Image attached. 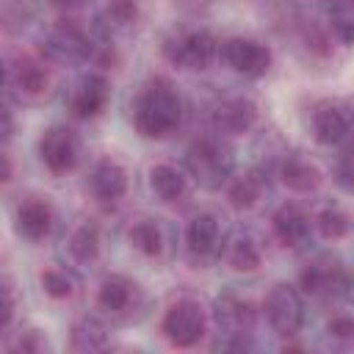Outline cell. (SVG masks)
Returning a JSON list of instances; mask_svg holds the SVG:
<instances>
[{
    "mask_svg": "<svg viewBox=\"0 0 354 354\" xmlns=\"http://www.w3.org/2000/svg\"><path fill=\"white\" fill-rule=\"evenodd\" d=\"M180 113H183V105H180V97L171 88V83L169 80H152L141 91L136 111H133V119H136V130L141 136L163 138L177 127Z\"/></svg>",
    "mask_w": 354,
    "mask_h": 354,
    "instance_id": "obj_1",
    "label": "cell"
},
{
    "mask_svg": "<svg viewBox=\"0 0 354 354\" xmlns=\"http://www.w3.org/2000/svg\"><path fill=\"white\" fill-rule=\"evenodd\" d=\"M232 149L224 147L221 141L216 138H205V141H196L188 155H185V166L191 171V177L205 185V188H218L230 171H232Z\"/></svg>",
    "mask_w": 354,
    "mask_h": 354,
    "instance_id": "obj_2",
    "label": "cell"
},
{
    "mask_svg": "<svg viewBox=\"0 0 354 354\" xmlns=\"http://www.w3.org/2000/svg\"><path fill=\"white\" fill-rule=\"evenodd\" d=\"M266 318L271 324V329L282 337H290L301 329L304 324V301H301V293L293 288V285H274L271 293L266 296Z\"/></svg>",
    "mask_w": 354,
    "mask_h": 354,
    "instance_id": "obj_3",
    "label": "cell"
},
{
    "mask_svg": "<svg viewBox=\"0 0 354 354\" xmlns=\"http://www.w3.org/2000/svg\"><path fill=\"white\" fill-rule=\"evenodd\" d=\"M91 44L83 33L80 25H75L72 19H58L44 36H41V53L47 61L55 64H75L83 61L88 55Z\"/></svg>",
    "mask_w": 354,
    "mask_h": 354,
    "instance_id": "obj_4",
    "label": "cell"
},
{
    "mask_svg": "<svg viewBox=\"0 0 354 354\" xmlns=\"http://www.w3.org/2000/svg\"><path fill=\"white\" fill-rule=\"evenodd\" d=\"M163 335L177 348H188V346L199 343V337L205 335L202 307L194 304V301H177V304H171L166 310V315H163Z\"/></svg>",
    "mask_w": 354,
    "mask_h": 354,
    "instance_id": "obj_5",
    "label": "cell"
},
{
    "mask_svg": "<svg viewBox=\"0 0 354 354\" xmlns=\"http://www.w3.org/2000/svg\"><path fill=\"white\" fill-rule=\"evenodd\" d=\"M39 155L47 169L53 171H69L77 163L80 147L69 127H50L39 141Z\"/></svg>",
    "mask_w": 354,
    "mask_h": 354,
    "instance_id": "obj_6",
    "label": "cell"
},
{
    "mask_svg": "<svg viewBox=\"0 0 354 354\" xmlns=\"http://www.w3.org/2000/svg\"><path fill=\"white\" fill-rule=\"evenodd\" d=\"M221 55L224 61L241 72V75H249V77H260L268 72L271 66V53L268 47L252 41V39H230L224 47H221Z\"/></svg>",
    "mask_w": 354,
    "mask_h": 354,
    "instance_id": "obj_7",
    "label": "cell"
},
{
    "mask_svg": "<svg viewBox=\"0 0 354 354\" xmlns=\"http://www.w3.org/2000/svg\"><path fill=\"white\" fill-rule=\"evenodd\" d=\"M216 39L207 30H194L169 44V58L183 69H205L216 58Z\"/></svg>",
    "mask_w": 354,
    "mask_h": 354,
    "instance_id": "obj_8",
    "label": "cell"
},
{
    "mask_svg": "<svg viewBox=\"0 0 354 354\" xmlns=\"http://www.w3.org/2000/svg\"><path fill=\"white\" fill-rule=\"evenodd\" d=\"M216 324L230 337H243V335H249L254 329L257 313H254L252 301L227 293V296H218L216 299Z\"/></svg>",
    "mask_w": 354,
    "mask_h": 354,
    "instance_id": "obj_9",
    "label": "cell"
},
{
    "mask_svg": "<svg viewBox=\"0 0 354 354\" xmlns=\"http://www.w3.org/2000/svg\"><path fill=\"white\" fill-rule=\"evenodd\" d=\"M254 119H257V105L246 97H230L213 108V127L224 136L246 133L254 124Z\"/></svg>",
    "mask_w": 354,
    "mask_h": 354,
    "instance_id": "obj_10",
    "label": "cell"
},
{
    "mask_svg": "<svg viewBox=\"0 0 354 354\" xmlns=\"http://www.w3.org/2000/svg\"><path fill=\"white\" fill-rule=\"evenodd\" d=\"M346 285H348V279H346L343 268L332 266V263H313L301 274V288L313 296H321V299L340 296L346 290Z\"/></svg>",
    "mask_w": 354,
    "mask_h": 354,
    "instance_id": "obj_11",
    "label": "cell"
},
{
    "mask_svg": "<svg viewBox=\"0 0 354 354\" xmlns=\"http://www.w3.org/2000/svg\"><path fill=\"white\" fill-rule=\"evenodd\" d=\"M108 102V80L102 75H86L72 94V113L80 119L97 116Z\"/></svg>",
    "mask_w": 354,
    "mask_h": 354,
    "instance_id": "obj_12",
    "label": "cell"
},
{
    "mask_svg": "<svg viewBox=\"0 0 354 354\" xmlns=\"http://www.w3.org/2000/svg\"><path fill=\"white\" fill-rule=\"evenodd\" d=\"M88 185H91L97 199H111L113 202V199H119L127 191V171L119 163H113V160H100L91 169Z\"/></svg>",
    "mask_w": 354,
    "mask_h": 354,
    "instance_id": "obj_13",
    "label": "cell"
},
{
    "mask_svg": "<svg viewBox=\"0 0 354 354\" xmlns=\"http://www.w3.org/2000/svg\"><path fill=\"white\" fill-rule=\"evenodd\" d=\"M17 227H19V232L25 238L41 241L50 232V227H53V210H50V205L47 202H39V199L25 202L19 207V213H17Z\"/></svg>",
    "mask_w": 354,
    "mask_h": 354,
    "instance_id": "obj_14",
    "label": "cell"
},
{
    "mask_svg": "<svg viewBox=\"0 0 354 354\" xmlns=\"http://www.w3.org/2000/svg\"><path fill=\"white\" fill-rule=\"evenodd\" d=\"M307 216L301 207L296 205H282L277 213H274V232L277 238L285 243V246H299L304 238H307Z\"/></svg>",
    "mask_w": 354,
    "mask_h": 354,
    "instance_id": "obj_15",
    "label": "cell"
},
{
    "mask_svg": "<svg viewBox=\"0 0 354 354\" xmlns=\"http://www.w3.org/2000/svg\"><path fill=\"white\" fill-rule=\"evenodd\" d=\"M313 133L321 144H340L348 133V119L335 105H321L313 113Z\"/></svg>",
    "mask_w": 354,
    "mask_h": 354,
    "instance_id": "obj_16",
    "label": "cell"
},
{
    "mask_svg": "<svg viewBox=\"0 0 354 354\" xmlns=\"http://www.w3.org/2000/svg\"><path fill=\"white\" fill-rule=\"evenodd\" d=\"M8 80H11L17 88H22L25 94H41V91H47V83H50L44 66L36 64V61L28 58V55L17 58V61L8 66Z\"/></svg>",
    "mask_w": 354,
    "mask_h": 354,
    "instance_id": "obj_17",
    "label": "cell"
},
{
    "mask_svg": "<svg viewBox=\"0 0 354 354\" xmlns=\"http://www.w3.org/2000/svg\"><path fill=\"white\" fill-rule=\"evenodd\" d=\"M185 241H188V249L194 254H210L216 249V241H218V224L210 213H199L191 218L188 230H185Z\"/></svg>",
    "mask_w": 354,
    "mask_h": 354,
    "instance_id": "obj_18",
    "label": "cell"
},
{
    "mask_svg": "<svg viewBox=\"0 0 354 354\" xmlns=\"http://www.w3.org/2000/svg\"><path fill=\"white\" fill-rule=\"evenodd\" d=\"M279 177H282V183H285L288 188L301 191V194L318 188V183H321V171H318L313 163H304V160H296V158H290V160L282 163Z\"/></svg>",
    "mask_w": 354,
    "mask_h": 354,
    "instance_id": "obj_19",
    "label": "cell"
},
{
    "mask_svg": "<svg viewBox=\"0 0 354 354\" xmlns=\"http://www.w3.org/2000/svg\"><path fill=\"white\" fill-rule=\"evenodd\" d=\"M108 340L105 326L97 318H80L72 326V351H100Z\"/></svg>",
    "mask_w": 354,
    "mask_h": 354,
    "instance_id": "obj_20",
    "label": "cell"
},
{
    "mask_svg": "<svg viewBox=\"0 0 354 354\" xmlns=\"http://www.w3.org/2000/svg\"><path fill=\"white\" fill-rule=\"evenodd\" d=\"M149 183H152L155 194H158L163 202H174V199L183 194V188H185L183 174H180L174 166H166V163H160V166H155V169L149 171Z\"/></svg>",
    "mask_w": 354,
    "mask_h": 354,
    "instance_id": "obj_21",
    "label": "cell"
},
{
    "mask_svg": "<svg viewBox=\"0 0 354 354\" xmlns=\"http://www.w3.org/2000/svg\"><path fill=\"white\" fill-rule=\"evenodd\" d=\"M224 257L235 271H254L260 266V252H257L254 241L252 238H241V235L227 243V254Z\"/></svg>",
    "mask_w": 354,
    "mask_h": 354,
    "instance_id": "obj_22",
    "label": "cell"
},
{
    "mask_svg": "<svg viewBox=\"0 0 354 354\" xmlns=\"http://www.w3.org/2000/svg\"><path fill=\"white\" fill-rule=\"evenodd\" d=\"M100 304L105 307V310H113V313H119V310H124L127 304H130V299H133V285L124 279V277H111V279H105L102 285H100Z\"/></svg>",
    "mask_w": 354,
    "mask_h": 354,
    "instance_id": "obj_23",
    "label": "cell"
},
{
    "mask_svg": "<svg viewBox=\"0 0 354 354\" xmlns=\"http://www.w3.org/2000/svg\"><path fill=\"white\" fill-rule=\"evenodd\" d=\"M69 252L80 260V263H88L97 257L100 252V232L94 224H80L72 235H69Z\"/></svg>",
    "mask_w": 354,
    "mask_h": 354,
    "instance_id": "obj_24",
    "label": "cell"
},
{
    "mask_svg": "<svg viewBox=\"0 0 354 354\" xmlns=\"http://www.w3.org/2000/svg\"><path fill=\"white\" fill-rule=\"evenodd\" d=\"M260 191H263V183H260V177L257 174H246V177H241V180H235L232 185H230V205L232 207H238V210H249L257 199H260Z\"/></svg>",
    "mask_w": 354,
    "mask_h": 354,
    "instance_id": "obj_25",
    "label": "cell"
},
{
    "mask_svg": "<svg viewBox=\"0 0 354 354\" xmlns=\"http://www.w3.org/2000/svg\"><path fill=\"white\" fill-rule=\"evenodd\" d=\"M329 25L340 41L354 44V0H335L329 11Z\"/></svg>",
    "mask_w": 354,
    "mask_h": 354,
    "instance_id": "obj_26",
    "label": "cell"
},
{
    "mask_svg": "<svg viewBox=\"0 0 354 354\" xmlns=\"http://www.w3.org/2000/svg\"><path fill=\"white\" fill-rule=\"evenodd\" d=\"M130 241H133V246H136L141 254H147V257H155V254H160V249H163L160 230H158L152 221H138V224H133Z\"/></svg>",
    "mask_w": 354,
    "mask_h": 354,
    "instance_id": "obj_27",
    "label": "cell"
},
{
    "mask_svg": "<svg viewBox=\"0 0 354 354\" xmlns=\"http://www.w3.org/2000/svg\"><path fill=\"white\" fill-rule=\"evenodd\" d=\"M318 232L326 238V241H337L348 232V216L337 207H326L321 216H318Z\"/></svg>",
    "mask_w": 354,
    "mask_h": 354,
    "instance_id": "obj_28",
    "label": "cell"
},
{
    "mask_svg": "<svg viewBox=\"0 0 354 354\" xmlns=\"http://www.w3.org/2000/svg\"><path fill=\"white\" fill-rule=\"evenodd\" d=\"M3 22L8 30L22 28L33 17V0H3Z\"/></svg>",
    "mask_w": 354,
    "mask_h": 354,
    "instance_id": "obj_29",
    "label": "cell"
},
{
    "mask_svg": "<svg viewBox=\"0 0 354 354\" xmlns=\"http://www.w3.org/2000/svg\"><path fill=\"white\" fill-rule=\"evenodd\" d=\"M41 288H44V293L53 296V299H66V296H72V279H69L64 271H58V268H50V271L41 274Z\"/></svg>",
    "mask_w": 354,
    "mask_h": 354,
    "instance_id": "obj_30",
    "label": "cell"
},
{
    "mask_svg": "<svg viewBox=\"0 0 354 354\" xmlns=\"http://www.w3.org/2000/svg\"><path fill=\"white\" fill-rule=\"evenodd\" d=\"M108 17L116 25H130L138 17V6H136V0H111L108 3Z\"/></svg>",
    "mask_w": 354,
    "mask_h": 354,
    "instance_id": "obj_31",
    "label": "cell"
},
{
    "mask_svg": "<svg viewBox=\"0 0 354 354\" xmlns=\"http://www.w3.org/2000/svg\"><path fill=\"white\" fill-rule=\"evenodd\" d=\"M335 177H337V183H340L346 191H354V147H351L346 155H340L337 169H335Z\"/></svg>",
    "mask_w": 354,
    "mask_h": 354,
    "instance_id": "obj_32",
    "label": "cell"
},
{
    "mask_svg": "<svg viewBox=\"0 0 354 354\" xmlns=\"http://www.w3.org/2000/svg\"><path fill=\"white\" fill-rule=\"evenodd\" d=\"M0 293H3V315H0V329H8V324H11V318H14V290H11V279H8V277H3Z\"/></svg>",
    "mask_w": 354,
    "mask_h": 354,
    "instance_id": "obj_33",
    "label": "cell"
},
{
    "mask_svg": "<svg viewBox=\"0 0 354 354\" xmlns=\"http://www.w3.org/2000/svg\"><path fill=\"white\" fill-rule=\"evenodd\" d=\"M17 348H19V351H28V354H36V351H44L47 343H44V337H41L36 329H30V332H25V335L19 337Z\"/></svg>",
    "mask_w": 354,
    "mask_h": 354,
    "instance_id": "obj_34",
    "label": "cell"
},
{
    "mask_svg": "<svg viewBox=\"0 0 354 354\" xmlns=\"http://www.w3.org/2000/svg\"><path fill=\"white\" fill-rule=\"evenodd\" d=\"M329 332L335 337H354V318H332Z\"/></svg>",
    "mask_w": 354,
    "mask_h": 354,
    "instance_id": "obj_35",
    "label": "cell"
},
{
    "mask_svg": "<svg viewBox=\"0 0 354 354\" xmlns=\"http://www.w3.org/2000/svg\"><path fill=\"white\" fill-rule=\"evenodd\" d=\"M3 138H6V141L11 138V111H8V108L3 111Z\"/></svg>",
    "mask_w": 354,
    "mask_h": 354,
    "instance_id": "obj_36",
    "label": "cell"
},
{
    "mask_svg": "<svg viewBox=\"0 0 354 354\" xmlns=\"http://www.w3.org/2000/svg\"><path fill=\"white\" fill-rule=\"evenodd\" d=\"M3 180L6 183L11 180V158H8V152H3Z\"/></svg>",
    "mask_w": 354,
    "mask_h": 354,
    "instance_id": "obj_37",
    "label": "cell"
},
{
    "mask_svg": "<svg viewBox=\"0 0 354 354\" xmlns=\"http://www.w3.org/2000/svg\"><path fill=\"white\" fill-rule=\"evenodd\" d=\"M53 6H58V8H75V6H80L83 0H50Z\"/></svg>",
    "mask_w": 354,
    "mask_h": 354,
    "instance_id": "obj_38",
    "label": "cell"
}]
</instances>
